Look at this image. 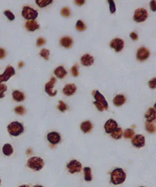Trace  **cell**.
<instances>
[{
    "mask_svg": "<svg viewBox=\"0 0 156 187\" xmlns=\"http://www.w3.org/2000/svg\"><path fill=\"white\" fill-rule=\"evenodd\" d=\"M125 172L122 169H115L111 172V183L113 185H119L123 183L126 179Z\"/></svg>",
    "mask_w": 156,
    "mask_h": 187,
    "instance_id": "6da1fadb",
    "label": "cell"
},
{
    "mask_svg": "<svg viewBox=\"0 0 156 187\" xmlns=\"http://www.w3.org/2000/svg\"><path fill=\"white\" fill-rule=\"evenodd\" d=\"M28 167L34 171H40L43 169L44 162L42 158L39 157H31L28 161Z\"/></svg>",
    "mask_w": 156,
    "mask_h": 187,
    "instance_id": "7a4b0ae2",
    "label": "cell"
},
{
    "mask_svg": "<svg viewBox=\"0 0 156 187\" xmlns=\"http://www.w3.org/2000/svg\"><path fill=\"white\" fill-rule=\"evenodd\" d=\"M7 129L10 135L13 136V137H17V136L23 133L24 128L20 122H13L7 126Z\"/></svg>",
    "mask_w": 156,
    "mask_h": 187,
    "instance_id": "3957f363",
    "label": "cell"
},
{
    "mask_svg": "<svg viewBox=\"0 0 156 187\" xmlns=\"http://www.w3.org/2000/svg\"><path fill=\"white\" fill-rule=\"evenodd\" d=\"M22 16L23 18L28 20H35L39 16V13L36 9L30 6H24L22 10Z\"/></svg>",
    "mask_w": 156,
    "mask_h": 187,
    "instance_id": "277c9868",
    "label": "cell"
},
{
    "mask_svg": "<svg viewBox=\"0 0 156 187\" xmlns=\"http://www.w3.org/2000/svg\"><path fill=\"white\" fill-rule=\"evenodd\" d=\"M148 17V13L147 9H144V8H139L137 9L134 12V15H133V20L137 22V23H141L146 20V19Z\"/></svg>",
    "mask_w": 156,
    "mask_h": 187,
    "instance_id": "5b68a950",
    "label": "cell"
},
{
    "mask_svg": "<svg viewBox=\"0 0 156 187\" xmlns=\"http://www.w3.org/2000/svg\"><path fill=\"white\" fill-rule=\"evenodd\" d=\"M15 73L16 72L13 67L11 66V65H8L6 68V70H5L4 73L0 75V84H3L6 81H9V78L14 76Z\"/></svg>",
    "mask_w": 156,
    "mask_h": 187,
    "instance_id": "8992f818",
    "label": "cell"
},
{
    "mask_svg": "<svg viewBox=\"0 0 156 187\" xmlns=\"http://www.w3.org/2000/svg\"><path fill=\"white\" fill-rule=\"evenodd\" d=\"M66 167H67L70 173L74 174L81 172V169H82V164L77 160H73V161H70L69 164H67Z\"/></svg>",
    "mask_w": 156,
    "mask_h": 187,
    "instance_id": "52a82bcc",
    "label": "cell"
},
{
    "mask_svg": "<svg viewBox=\"0 0 156 187\" xmlns=\"http://www.w3.org/2000/svg\"><path fill=\"white\" fill-rule=\"evenodd\" d=\"M55 83H56V79H55V77L52 76L50 79V81H49V83H47V84H45V86H44V91H45L46 93L49 94V96H51V97L55 96L57 94L56 90L53 91V87L54 86H55Z\"/></svg>",
    "mask_w": 156,
    "mask_h": 187,
    "instance_id": "ba28073f",
    "label": "cell"
},
{
    "mask_svg": "<svg viewBox=\"0 0 156 187\" xmlns=\"http://www.w3.org/2000/svg\"><path fill=\"white\" fill-rule=\"evenodd\" d=\"M132 144L133 146L136 147L138 148H143L145 145V138L143 135L138 134V135L134 136L132 139Z\"/></svg>",
    "mask_w": 156,
    "mask_h": 187,
    "instance_id": "9c48e42d",
    "label": "cell"
},
{
    "mask_svg": "<svg viewBox=\"0 0 156 187\" xmlns=\"http://www.w3.org/2000/svg\"><path fill=\"white\" fill-rule=\"evenodd\" d=\"M110 47L117 52L122 51L124 48V41L120 38H115L110 42Z\"/></svg>",
    "mask_w": 156,
    "mask_h": 187,
    "instance_id": "30bf717a",
    "label": "cell"
},
{
    "mask_svg": "<svg viewBox=\"0 0 156 187\" xmlns=\"http://www.w3.org/2000/svg\"><path fill=\"white\" fill-rule=\"evenodd\" d=\"M149 56H150V52L148 51V49L144 47L138 49V52H137V59L139 61H144V60H148Z\"/></svg>",
    "mask_w": 156,
    "mask_h": 187,
    "instance_id": "8fae6325",
    "label": "cell"
},
{
    "mask_svg": "<svg viewBox=\"0 0 156 187\" xmlns=\"http://www.w3.org/2000/svg\"><path fill=\"white\" fill-rule=\"evenodd\" d=\"M94 97H95V101L98 102V103H101V105L104 106L105 110L108 109V108H109V104H108L107 101L106 100L104 96L100 93L98 91H94Z\"/></svg>",
    "mask_w": 156,
    "mask_h": 187,
    "instance_id": "7c38bea8",
    "label": "cell"
},
{
    "mask_svg": "<svg viewBox=\"0 0 156 187\" xmlns=\"http://www.w3.org/2000/svg\"><path fill=\"white\" fill-rule=\"evenodd\" d=\"M104 128H105V130H106V132H107V133H112L116 129H117L118 128V124L115 120L110 119L106 122V124H105L104 126Z\"/></svg>",
    "mask_w": 156,
    "mask_h": 187,
    "instance_id": "4fadbf2b",
    "label": "cell"
},
{
    "mask_svg": "<svg viewBox=\"0 0 156 187\" xmlns=\"http://www.w3.org/2000/svg\"><path fill=\"white\" fill-rule=\"evenodd\" d=\"M47 139L52 144H57L61 140V137H60V133L56 132H51L48 134Z\"/></svg>",
    "mask_w": 156,
    "mask_h": 187,
    "instance_id": "5bb4252c",
    "label": "cell"
},
{
    "mask_svg": "<svg viewBox=\"0 0 156 187\" xmlns=\"http://www.w3.org/2000/svg\"><path fill=\"white\" fill-rule=\"evenodd\" d=\"M63 91L65 95L71 96L75 94V92L77 91V86L74 84H66V85L63 87Z\"/></svg>",
    "mask_w": 156,
    "mask_h": 187,
    "instance_id": "9a60e30c",
    "label": "cell"
},
{
    "mask_svg": "<svg viewBox=\"0 0 156 187\" xmlns=\"http://www.w3.org/2000/svg\"><path fill=\"white\" fill-rule=\"evenodd\" d=\"M94 61H95L94 57L92 55H89V54H85L81 59V64L84 65V66H90V65H93Z\"/></svg>",
    "mask_w": 156,
    "mask_h": 187,
    "instance_id": "2e32d148",
    "label": "cell"
},
{
    "mask_svg": "<svg viewBox=\"0 0 156 187\" xmlns=\"http://www.w3.org/2000/svg\"><path fill=\"white\" fill-rule=\"evenodd\" d=\"M25 28H27V30L29 31H34L36 30L39 29L40 28V25L35 20H28V21L26 22L25 23Z\"/></svg>",
    "mask_w": 156,
    "mask_h": 187,
    "instance_id": "e0dca14e",
    "label": "cell"
},
{
    "mask_svg": "<svg viewBox=\"0 0 156 187\" xmlns=\"http://www.w3.org/2000/svg\"><path fill=\"white\" fill-rule=\"evenodd\" d=\"M73 43H74V41H73L72 38L69 36L63 37V38H62L61 40H60V44H61L63 47L66 48V49H70V48L73 45Z\"/></svg>",
    "mask_w": 156,
    "mask_h": 187,
    "instance_id": "ac0fdd59",
    "label": "cell"
},
{
    "mask_svg": "<svg viewBox=\"0 0 156 187\" xmlns=\"http://www.w3.org/2000/svg\"><path fill=\"white\" fill-rule=\"evenodd\" d=\"M145 118L148 122H152L153 121H155L156 118L155 108H149V109L148 110L147 113L145 114Z\"/></svg>",
    "mask_w": 156,
    "mask_h": 187,
    "instance_id": "d6986e66",
    "label": "cell"
},
{
    "mask_svg": "<svg viewBox=\"0 0 156 187\" xmlns=\"http://www.w3.org/2000/svg\"><path fill=\"white\" fill-rule=\"evenodd\" d=\"M54 74L60 79H63L67 75V71L63 66H58L54 71Z\"/></svg>",
    "mask_w": 156,
    "mask_h": 187,
    "instance_id": "ffe728a7",
    "label": "cell"
},
{
    "mask_svg": "<svg viewBox=\"0 0 156 187\" xmlns=\"http://www.w3.org/2000/svg\"><path fill=\"white\" fill-rule=\"evenodd\" d=\"M92 128H93V125L90 121H85V122H82L81 124V129L84 133H87V132H91Z\"/></svg>",
    "mask_w": 156,
    "mask_h": 187,
    "instance_id": "44dd1931",
    "label": "cell"
},
{
    "mask_svg": "<svg viewBox=\"0 0 156 187\" xmlns=\"http://www.w3.org/2000/svg\"><path fill=\"white\" fill-rule=\"evenodd\" d=\"M126 102V97L125 96L122 95V94H119V95H117L113 98V104L116 105V106H121V105H123Z\"/></svg>",
    "mask_w": 156,
    "mask_h": 187,
    "instance_id": "7402d4cb",
    "label": "cell"
},
{
    "mask_svg": "<svg viewBox=\"0 0 156 187\" xmlns=\"http://www.w3.org/2000/svg\"><path fill=\"white\" fill-rule=\"evenodd\" d=\"M13 98L17 102H20L24 101L25 96L23 92L20 91H14L13 92Z\"/></svg>",
    "mask_w": 156,
    "mask_h": 187,
    "instance_id": "603a6c76",
    "label": "cell"
},
{
    "mask_svg": "<svg viewBox=\"0 0 156 187\" xmlns=\"http://www.w3.org/2000/svg\"><path fill=\"white\" fill-rule=\"evenodd\" d=\"M3 152L6 156H9L13 152V148L9 143H6L3 148Z\"/></svg>",
    "mask_w": 156,
    "mask_h": 187,
    "instance_id": "cb8c5ba5",
    "label": "cell"
},
{
    "mask_svg": "<svg viewBox=\"0 0 156 187\" xmlns=\"http://www.w3.org/2000/svg\"><path fill=\"white\" fill-rule=\"evenodd\" d=\"M84 179L87 182H90L92 180V175H91V170L89 167H85L84 169Z\"/></svg>",
    "mask_w": 156,
    "mask_h": 187,
    "instance_id": "d4e9b609",
    "label": "cell"
},
{
    "mask_svg": "<svg viewBox=\"0 0 156 187\" xmlns=\"http://www.w3.org/2000/svg\"><path fill=\"white\" fill-rule=\"evenodd\" d=\"M111 136H112V138L115 139V140H119V139H120L122 136V129L119 127H118L117 129H116L115 130H114L113 132L111 133Z\"/></svg>",
    "mask_w": 156,
    "mask_h": 187,
    "instance_id": "484cf974",
    "label": "cell"
},
{
    "mask_svg": "<svg viewBox=\"0 0 156 187\" xmlns=\"http://www.w3.org/2000/svg\"><path fill=\"white\" fill-rule=\"evenodd\" d=\"M35 3L40 8H44L45 6H49V5L52 4V0H49V1H48V0H37Z\"/></svg>",
    "mask_w": 156,
    "mask_h": 187,
    "instance_id": "4316f807",
    "label": "cell"
},
{
    "mask_svg": "<svg viewBox=\"0 0 156 187\" xmlns=\"http://www.w3.org/2000/svg\"><path fill=\"white\" fill-rule=\"evenodd\" d=\"M124 137L126 139H130V138H133V137L135 136V132L133 129H127L125 131H124L123 133Z\"/></svg>",
    "mask_w": 156,
    "mask_h": 187,
    "instance_id": "83f0119b",
    "label": "cell"
},
{
    "mask_svg": "<svg viewBox=\"0 0 156 187\" xmlns=\"http://www.w3.org/2000/svg\"><path fill=\"white\" fill-rule=\"evenodd\" d=\"M39 55H41V57H43V58H44L45 60H49V55H50V52H49V49H43L40 52Z\"/></svg>",
    "mask_w": 156,
    "mask_h": 187,
    "instance_id": "f1b7e54d",
    "label": "cell"
},
{
    "mask_svg": "<svg viewBox=\"0 0 156 187\" xmlns=\"http://www.w3.org/2000/svg\"><path fill=\"white\" fill-rule=\"evenodd\" d=\"M145 128H146V130H147L148 132H151V133L155 132V125L152 124V122H146Z\"/></svg>",
    "mask_w": 156,
    "mask_h": 187,
    "instance_id": "f546056e",
    "label": "cell"
},
{
    "mask_svg": "<svg viewBox=\"0 0 156 187\" xmlns=\"http://www.w3.org/2000/svg\"><path fill=\"white\" fill-rule=\"evenodd\" d=\"M14 111H15V112L17 113V114L20 115V116H23V115L25 114V112H26L25 108H23V106H21V105H19V106L16 107Z\"/></svg>",
    "mask_w": 156,
    "mask_h": 187,
    "instance_id": "4dcf8cb0",
    "label": "cell"
},
{
    "mask_svg": "<svg viewBox=\"0 0 156 187\" xmlns=\"http://www.w3.org/2000/svg\"><path fill=\"white\" fill-rule=\"evenodd\" d=\"M76 29L79 31H84V30L86 29L85 24H84V23H83V21H81V20H78L77 23H76Z\"/></svg>",
    "mask_w": 156,
    "mask_h": 187,
    "instance_id": "1f68e13d",
    "label": "cell"
},
{
    "mask_svg": "<svg viewBox=\"0 0 156 187\" xmlns=\"http://www.w3.org/2000/svg\"><path fill=\"white\" fill-rule=\"evenodd\" d=\"M7 91V86L4 84H0V98L5 97V92Z\"/></svg>",
    "mask_w": 156,
    "mask_h": 187,
    "instance_id": "d6a6232c",
    "label": "cell"
},
{
    "mask_svg": "<svg viewBox=\"0 0 156 187\" xmlns=\"http://www.w3.org/2000/svg\"><path fill=\"white\" fill-rule=\"evenodd\" d=\"M109 4V10H110L111 13H114L117 11V7H116V4L112 0H109L108 1Z\"/></svg>",
    "mask_w": 156,
    "mask_h": 187,
    "instance_id": "836d02e7",
    "label": "cell"
},
{
    "mask_svg": "<svg viewBox=\"0 0 156 187\" xmlns=\"http://www.w3.org/2000/svg\"><path fill=\"white\" fill-rule=\"evenodd\" d=\"M58 108L60 110L61 112H65L67 110V105H66V104H65L64 102L63 101H59V106H58Z\"/></svg>",
    "mask_w": 156,
    "mask_h": 187,
    "instance_id": "e575fe53",
    "label": "cell"
},
{
    "mask_svg": "<svg viewBox=\"0 0 156 187\" xmlns=\"http://www.w3.org/2000/svg\"><path fill=\"white\" fill-rule=\"evenodd\" d=\"M4 15L6 16V17H7L8 19H9V20H10V21H13V20L15 19V16H14V14L11 11L9 10H6L4 12Z\"/></svg>",
    "mask_w": 156,
    "mask_h": 187,
    "instance_id": "d590c367",
    "label": "cell"
},
{
    "mask_svg": "<svg viewBox=\"0 0 156 187\" xmlns=\"http://www.w3.org/2000/svg\"><path fill=\"white\" fill-rule=\"evenodd\" d=\"M61 14L65 17H68L70 16V10L68 7H64L61 10Z\"/></svg>",
    "mask_w": 156,
    "mask_h": 187,
    "instance_id": "8d00e7d4",
    "label": "cell"
},
{
    "mask_svg": "<svg viewBox=\"0 0 156 187\" xmlns=\"http://www.w3.org/2000/svg\"><path fill=\"white\" fill-rule=\"evenodd\" d=\"M71 73H72L73 76H78L79 75V72H78V65H74V66L71 69Z\"/></svg>",
    "mask_w": 156,
    "mask_h": 187,
    "instance_id": "74e56055",
    "label": "cell"
},
{
    "mask_svg": "<svg viewBox=\"0 0 156 187\" xmlns=\"http://www.w3.org/2000/svg\"><path fill=\"white\" fill-rule=\"evenodd\" d=\"M148 86L150 88L155 89L156 87V78L154 77L148 82Z\"/></svg>",
    "mask_w": 156,
    "mask_h": 187,
    "instance_id": "f35d334b",
    "label": "cell"
},
{
    "mask_svg": "<svg viewBox=\"0 0 156 187\" xmlns=\"http://www.w3.org/2000/svg\"><path fill=\"white\" fill-rule=\"evenodd\" d=\"M94 105L96 106L97 109H98L99 112H103L105 110L104 106H103L101 103H98V102L97 101H94Z\"/></svg>",
    "mask_w": 156,
    "mask_h": 187,
    "instance_id": "ab89813d",
    "label": "cell"
},
{
    "mask_svg": "<svg viewBox=\"0 0 156 187\" xmlns=\"http://www.w3.org/2000/svg\"><path fill=\"white\" fill-rule=\"evenodd\" d=\"M45 42H46V40L44 39V38H39V39L37 40V46H39V47H40V46L44 45V44H45Z\"/></svg>",
    "mask_w": 156,
    "mask_h": 187,
    "instance_id": "60d3db41",
    "label": "cell"
},
{
    "mask_svg": "<svg viewBox=\"0 0 156 187\" xmlns=\"http://www.w3.org/2000/svg\"><path fill=\"white\" fill-rule=\"evenodd\" d=\"M130 38L133 40V41H137V40L138 39V34L135 33V32H132V33H130Z\"/></svg>",
    "mask_w": 156,
    "mask_h": 187,
    "instance_id": "b9f144b4",
    "label": "cell"
},
{
    "mask_svg": "<svg viewBox=\"0 0 156 187\" xmlns=\"http://www.w3.org/2000/svg\"><path fill=\"white\" fill-rule=\"evenodd\" d=\"M6 57V51L5 49L0 48V60H3Z\"/></svg>",
    "mask_w": 156,
    "mask_h": 187,
    "instance_id": "7bdbcfd3",
    "label": "cell"
},
{
    "mask_svg": "<svg viewBox=\"0 0 156 187\" xmlns=\"http://www.w3.org/2000/svg\"><path fill=\"white\" fill-rule=\"evenodd\" d=\"M155 3L156 2L155 0H153V1H151L150 3V6H151V9H152V11H154V12H155L156 9H155Z\"/></svg>",
    "mask_w": 156,
    "mask_h": 187,
    "instance_id": "ee69618b",
    "label": "cell"
},
{
    "mask_svg": "<svg viewBox=\"0 0 156 187\" xmlns=\"http://www.w3.org/2000/svg\"><path fill=\"white\" fill-rule=\"evenodd\" d=\"M75 3L77 5H78V6H82L83 4L85 3V1H84V0H81V1H80V0H76Z\"/></svg>",
    "mask_w": 156,
    "mask_h": 187,
    "instance_id": "f6af8a7d",
    "label": "cell"
},
{
    "mask_svg": "<svg viewBox=\"0 0 156 187\" xmlns=\"http://www.w3.org/2000/svg\"><path fill=\"white\" fill-rule=\"evenodd\" d=\"M19 187H30L29 186H28V185H23V186H20Z\"/></svg>",
    "mask_w": 156,
    "mask_h": 187,
    "instance_id": "bcb514c9",
    "label": "cell"
},
{
    "mask_svg": "<svg viewBox=\"0 0 156 187\" xmlns=\"http://www.w3.org/2000/svg\"><path fill=\"white\" fill-rule=\"evenodd\" d=\"M34 187H43L42 186H39V185H37V186H34Z\"/></svg>",
    "mask_w": 156,
    "mask_h": 187,
    "instance_id": "7dc6e473",
    "label": "cell"
},
{
    "mask_svg": "<svg viewBox=\"0 0 156 187\" xmlns=\"http://www.w3.org/2000/svg\"><path fill=\"white\" fill-rule=\"evenodd\" d=\"M0 184H1V179H0Z\"/></svg>",
    "mask_w": 156,
    "mask_h": 187,
    "instance_id": "c3c4849f",
    "label": "cell"
},
{
    "mask_svg": "<svg viewBox=\"0 0 156 187\" xmlns=\"http://www.w3.org/2000/svg\"><path fill=\"white\" fill-rule=\"evenodd\" d=\"M141 187H144V186H141Z\"/></svg>",
    "mask_w": 156,
    "mask_h": 187,
    "instance_id": "681fc988",
    "label": "cell"
}]
</instances>
